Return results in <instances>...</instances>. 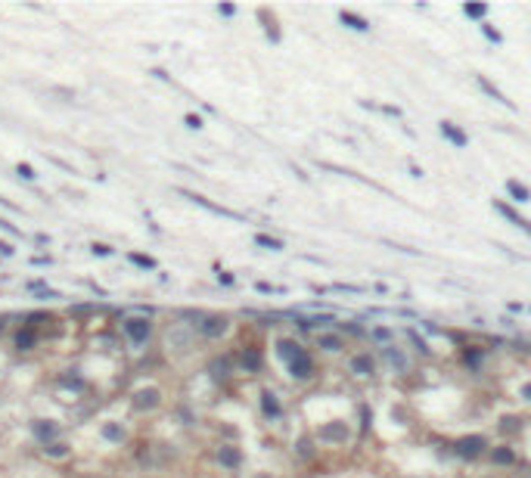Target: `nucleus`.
<instances>
[{
	"mask_svg": "<svg viewBox=\"0 0 531 478\" xmlns=\"http://www.w3.org/2000/svg\"><path fill=\"white\" fill-rule=\"evenodd\" d=\"M488 447V441H484L481 435H466V438H460L457 444H454V450L460 453V457H466V460H472V457H481V450Z\"/></svg>",
	"mask_w": 531,
	"mask_h": 478,
	"instance_id": "obj_1",
	"label": "nucleus"
},
{
	"mask_svg": "<svg viewBox=\"0 0 531 478\" xmlns=\"http://www.w3.org/2000/svg\"><path fill=\"white\" fill-rule=\"evenodd\" d=\"M494 208H497V212H500V214H503L506 220H513V224H516L519 230H522V233H528V236H531V224H528V220H525L522 214L516 212L513 205H506V202H500V199H497V202H494Z\"/></svg>",
	"mask_w": 531,
	"mask_h": 478,
	"instance_id": "obj_2",
	"label": "nucleus"
},
{
	"mask_svg": "<svg viewBox=\"0 0 531 478\" xmlns=\"http://www.w3.org/2000/svg\"><path fill=\"white\" fill-rule=\"evenodd\" d=\"M276 351H280V357L286 360V364H295V360H302V357L308 354L305 348L298 345V342H292V339H283L280 345H276Z\"/></svg>",
	"mask_w": 531,
	"mask_h": 478,
	"instance_id": "obj_3",
	"label": "nucleus"
},
{
	"mask_svg": "<svg viewBox=\"0 0 531 478\" xmlns=\"http://www.w3.org/2000/svg\"><path fill=\"white\" fill-rule=\"evenodd\" d=\"M124 332H128L134 342H146V335H149V323H146V320H140V317H134V320L124 323Z\"/></svg>",
	"mask_w": 531,
	"mask_h": 478,
	"instance_id": "obj_4",
	"label": "nucleus"
},
{
	"mask_svg": "<svg viewBox=\"0 0 531 478\" xmlns=\"http://www.w3.org/2000/svg\"><path fill=\"white\" fill-rule=\"evenodd\" d=\"M202 332H205V335H212V339H217V335H224V332H227V320H224V317H205Z\"/></svg>",
	"mask_w": 531,
	"mask_h": 478,
	"instance_id": "obj_5",
	"label": "nucleus"
},
{
	"mask_svg": "<svg viewBox=\"0 0 531 478\" xmlns=\"http://www.w3.org/2000/svg\"><path fill=\"white\" fill-rule=\"evenodd\" d=\"M441 134H444L447 140H451V143H454V146H460V149H463V146L469 143V140H466V134H463V131H460V127H454L451 121H441Z\"/></svg>",
	"mask_w": 531,
	"mask_h": 478,
	"instance_id": "obj_6",
	"label": "nucleus"
},
{
	"mask_svg": "<svg viewBox=\"0 0 531 478\" xmlns=\"http://www.w3.org/2000/svg\"><path fill=\"white\" fill-rule=\"evenodd\" d=\"M289 370H292L295 379H311V376H314V364L308 360V354L302 360H295V364H289Z\"/></svg>",
	"mask_w": 531,
	"mask_h": 478,
	"instance_id": "obj_7",
	"label": "nucleus"
},
{
	"mask_svg": "<svg viewBox=\"0 0 531 478\" xmlns=\"http://www.w3.org/2000/svg\"><path fill=\"white\" fill-rule=\"evenodd\" d=\"M382 357H385V360H391V364H395L401 372H407V367H410V364H407V357H404L395 345H385V348H382Z\"/></svg>",
	"mask_w": 531,
	"mask_h": 478,
	"instance_id": "obj_8",
	"label": "nucleus"
},
{
	"mask_svg": "<svg viewBox=\"0 0 531 478\" xmlns=\"http://www.w3.org/2000/svg\"><path fill=\"white\" fill-rule=\"evenodd\" d=\"M339 19H342L348 28H354V31H367V28H370V25H367V19H364V16H354V13H348V9H342V13H339Z\"/></svg>",
	"mask_w": 531,
	"mask_h": 478,
	"instance_id": "obj_9",
	"label": "nucleus"
},
{
	"mask_svg": "<svg viewBox=\"0 0 531 478\" xmlns=\"http://www.w3.org/2000/svg\"><path fill=\"white\" fill-rule=\"evenodd\" d=\"M506 193H510L516 202H528V199H531V190H525L519 180H506Z\"/></svg>",
	"mask_w": 531,
	"mask_h": 478,
	"instance_id": "obj_10",
	"label": "nucleus"
},
{
	"mask_svg": "<svg viewBox=\"0 0 531 478\" xmlns=\"http://www.w3.org/2000/svg\"><path fill=\"white\" fill-rule=\"evenodd\" d=\"M351 370L357 372V376H370V372H373V360L367 357V354H357V357L351 360Z\"/></svg>",
	"mask_w": 531,
	"mask_h": 478,
	"instance_id": "obj_11",
	"label": "nucleus"
},
{
	"mask_svg": "<svg viewBox=\"0 0 531 478\" xmlns=\"http://www.w3.org/2000/svg\"><path fill=\"white\" fill-rule=\"evenodd\" d=\"M476 81H478V87H481L484 93H491V97H494V100H497V103H506V106H510V109H513V103H510V100H506V97H503V93H500L497 87H494V84H491V81H488V78H481V75H478Z\"/></svg>",
	"mask_w": 531,
	"mask_h": 478,
	"instance_id": "obj_12",
	"label": "nucleus"
},
{
	"mask_svg": "<svg viewBox=\"0 0 531 478\" xmlns=\"http://www.w3.org/2000/svg\"><path fill=\"white\" fill-rule=\"evenodd\" d=\"M156 404H159V391L149 388V391H140V394H137V407H140V410H143V407H156Z\"/></svg>",
	"mask_w": 531,
	"mask_h": 478,
	"instance_id": "obj_13",
	"label": "nucleus"
},
{
	"mask_svg": "<svg viewBox=\"0 0 531 478\" xmlns=\"http://www.w3.org/2000/svg\"><path fill=\"white\" fill-rule=\"evenodd\" d=\"M217 457H221L224 466H239V450H233V447H221Z\"/></svg>",
	"mask_w": 531,
	"mask_h": 478,
	"instance_id": "obj_14",
	"label": "nucleus"
},
{
	"mask_svg": "<svg viewBox=\"0 0 531 478\" xmlns=\"http://www.w3.org/2000/svg\"><path fill=\"white\" fill-rule=\"evenodd\" d=\"M261 407H264V413H267V416H276V413H280V404L273 401V394H270V391H267V394H261Z\"/></svg>",
	"mask_w": 531,
	"mask_h": 478,
	"instance_id": "obj_15",
	"label": "nucleus"
},
{
	"mask_svg": "<svg viewBox=\"0 0 531 478\" xmlns=\"http://www.w3.org/2000/svg\"><path fill=\"white\" fill-rule=\"evenodd\" d=\"M323 438L345 441V438H348V428H345V425H326V428H323Z\"/></svg>",
	"mask_w": 531,
	"mask_h": 478,
	"instance_id": "obj_16",
	"label": "nucleus"
},
{
	"mask_svg": "<svg viewBox=\"0 0 531 478\" xmlns=\"http://www.w3.org/2000/svg\"><path fill=\"white\" fill-rule=\"evenodd\" d=\"M255 242H258V246H264V249H270V252H280V249H283V242H280V239H273V236H264V233H258V236H255Z\"/></svg>",
	"mask_w": 531,
	"mask_h": 478,
	"instance_id": "obj_17",
	"label": "nucleus"
},
{
	"mask_svg": "<svg viewBox=\"0 0 531 478\" xmlns=\"http://www.w3.org/2000/svg\"><path fill=\"white\" fill-rule=\"evenodd\" d=\"M491 460H494V463H506V466H510V463L516 460V453H513L510 447H497V450L491 453Z\"/></svg>",
	"mask_w": 531,
	"mask_h": 478,
	"instance_id": "obj_18",
	"label": "nucleus"
},
{
	"mask_svg": "<svg viewBox=\"0 0 531 478\" xmlns=\"http://www.w3.org/2000/svg\"><path fill=\"white\" fill-rule=\"evenodd\" d=\"M463 13H466L469 19H484L488 6H484V3H466V6H463Z\"/></svg>",
	"mask_w": 531,
	"mask_h": 478,
	"instance_id": "obj_19",
	"label": "nucleus"
},
{
	"mask_svg": "<svg viewBox=\"0 0 531 478\" xmlns=\"http://www.w3.org/2000/svg\"><path fill=\"white\" fill-rule=\"evenodd\" d=\"M242 367H246V370H258L261 367V354L258 351H246V354H242Z\"/></svg>",
	"mask_w": 531,
	"mask_h": 478,
	"instance_id": "obj_20",
	"label": "nucleus"
},
{
	"mask_svg": "<svg viewBox=\"0 0 531 478\" xmlns=\"http://www.w3.org/2000/svg\"><path fill=\"white\" fill-rule=\"evenodd\" d=\"M320 348H323V351H339L342 339H336V335H320Z\"/></svg>",
	"mask_w": 531,
	"mask_h": 478,
	"instance_id": "obj_21",
	"label": "nucleus"
},
{
	"mask_svg": "<svg viewBox=\"0 0 531 478\" xmlns=\"http://www.w3.org/2000/svg\"><path fill=\"white\" fill-rule=\"evenodd\" d=\"M481 31H484V38L494 41V44H500V41H503V34H500V31H494L491 25H484V22H481Z\"/></svg>",
	"mask_w": 531,
	"mask_h": 478,
	"instance_id": "obj_22",
	"label": "nucleus"
},
{
	"mask_svg": "<svg viewBox=\"0 0 531 478\" xmlns=\"http://www.w3.org/2000/svg\"><path fill=\"white\" fill-rule=\"evenodd\" d=\"M16 342H19V348H31V342H34V332H31V329L19 332V339H16Z\"/></svg>",
	"mask_w": 531,
	"mask_h": 478,
	"instance_id": "obj_23",
	"label": "nucleus"
},
{
	"mask_svg": "<svg viewBox=\"0 0 531 478\" xmlns=\"http://www.w3.org/2000/svg\"><path fill=\"white\" fill-rule=\"evenodd\" d=\"M34 428H38V435H41V438H53V435H56V425H44V423H38Z\"/></svg>",
	"mask_w": 531,
	"mask_h": 478,
	"instance_id": "obj_24",
	"label": "nucleus"
},
{
	"mask_svg": "<svg viewBox=\"0 0 531 478\" xmlns=\"http://www.w3.org/2000/svg\"><path fill=\"white\" fill-rule=\"evenodd\" d=\"M47 453H50V457H65L68 450H65L62 444H50V447H47Z\"/></svg>",
	"mask_w": 531,
	"mask_h": 478,
	"instance_id": "obj_25",
	"label": "nucleus"
},
{
	"mask_svg": "<svg viewBox=\"0 0 531 478\" xmlns=\"http://www.w3.org/2000/svg\"><path fill=\"white\" fill-rule=\"evenodd\" d=\"M103 432H106V438H115V441L121 438V428H118V425H106Z\"/></svg>",
	"mask_w": 531,
	"mask_h": 478,
	"instance_id": "obj_26",
	"label": "nucleus"
},
{
	"mask_svg": "<svg viewBox=\"0 0 531 478\" xmlns=\"http://www.w3.org/2000/svg\"><path fill=\"white\" fill-rule=\"evenodd\" d=\"M212 370H214V376H227V360H217Z\"/></svg>",
	"mask_w": 531,
	"mask_h": 478,
	"instance_id": "obj_27",
	"label": "nucleus"
},
{
	"mask_svg": "<svg viewBox=\"0 0 531 478\" xmlns=\"http://www.w3.org/2000/svg\"><path fill=\"white\" fill-rule=\"evenodd\" d=\"M19 174H22V177H25V180H31V177H34V171H31L28 165H19Z\"/></svg>",
	"mask_w": 531,
	"mask_h": 478,
	"instance_id": "obj_28",
	"label": "nucleus"
},
{
	"mask_svg": "<svg viewBox=\"0 0 531 478\" xmlns=\"http://www.w3.org/2000/svg\"><path fill=\"white\" fill-rule=\"evenodd\" d=\"M134 264H140V267H153V261L143 258V255H134Z\"/></svg>",
	"mask_w": 531,
	"mask_h": 478,
	"instance_id": "obj_29",
	"label": "nucleus"
},
{
	"mask_svg": "<svg viewBox=\"0 0 531 478\" xmlns=\"http://www.w3.org/2000/svg\"><path fill=\"white\" fill-rule=\"evenodd\" d=\"M376 339H391V332H388V329H382V326H379V329H376Z\"/></svg>",
	"mask_w": 531,
	"mask_h": 478,
	"instance_id": "obj_30",
	"label": "nucleus"
},
{
	"mask_svg": "<svg viewBox=\"0 0 531 478\" xmlns=\"http://www.w3.org/2000/svg\"><path fill=\"white\" fill-rule=\"evenodd\" d=\"M187 124H190V127H199L202 121H199V118H196V115H187Z\"/></svg>",
	"mask_w": 531,
	"mask_h": 478,
	"instance_id": "obj_31",
	"label": "nucleus"
},
{
	"mask_svg": "<svg viewBox=\"0 0 531 478\" xmlns=\"http://www.w3.org/2000/svg\"><path fill=\"white\" fill-rule=\"evenodd\" d=\"M522 394H525V398L531 401V385H525V388H522Z\"/></svg>",
	"mask_w": 531,
	"mask_h": 478,
	"instance_id": "obj_32",
	"label": "nucleus"
}]
</instances>
